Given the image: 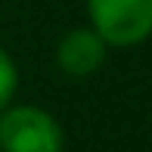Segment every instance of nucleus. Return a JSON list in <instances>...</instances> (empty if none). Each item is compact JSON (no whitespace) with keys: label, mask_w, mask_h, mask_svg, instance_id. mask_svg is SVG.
<instances>
[{"label":"nucleus","mask_w":152,"mask_h":152,"mask_svg":"<svg viewBox=\"0 0 152 152\" xmlns=\"http://www.w3.org/2000/svg\"><path fill=\"white\" fill-rule=\"evenodd\" d=\"M3 152H62V127L50 112L34 106H6L0 112Z\"/></svg>","instance_id":"1"},{"label":"nucleus","mask_w":152,"mask_h":152,"mask_svg":"<svg viewBox=\"0 0 152 152\" xmlns=\"http://www.w3.org/2000/svg\"><path fill=\"white\" fill-rule=\"evenodd\" d=\"M87 10L109 47H134L152 34V0H87Z\"/></svg>","instance_id":"2"},{"label":"nucleus","mask_w":152,"mask_h":152,"mask_svg":"<svg viewBox=\"0 0 152 152\" xmlns=\"http://www.w3.org/2000/svg\"><path fill=\"white\" fill-rule=\"evenodd\" d=\"M106 59V40L93 28H75L59 40L56 47V62L65 75L72 78H87Z\"/></svg>","instance_id":"3"},{"label":"nucleus","mask_w":152,"mask_h":152,"mask_svg":"<svg viewBox=\"0 0 152 152\" xmlns=\"http://www.w3.org/2000/svg\"><path fill=\"white\" fill-rule=\"evenodd\" d=\"M16 87H19V72H16V62L12 56L0 47V112L12 102L16 96Z\"/></svg>","instance_id":"4"}]
</instances>
